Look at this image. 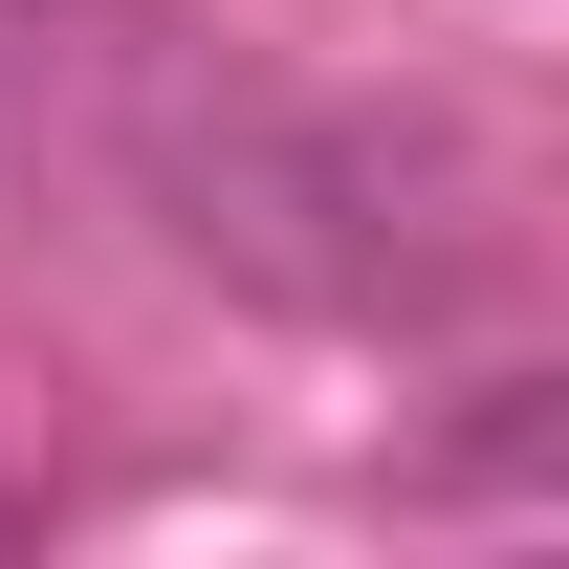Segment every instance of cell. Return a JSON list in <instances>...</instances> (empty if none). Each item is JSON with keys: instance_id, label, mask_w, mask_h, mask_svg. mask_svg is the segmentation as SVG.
I'll list each match as a JSON object with an SVG mask.
<instances>
[{"instance_id": "7a4b0ae2", "label": "cell", "mask_w": 569, "mask_h": 569, "mask_svg": "<svg viewBox=\"0 0 569 569\" xmlns=\"http://www.w3.org/2000/svg\"><path fill=\"white\" fill-rule=\"evenodd\" d=\"M526 482H569V395L548 372H482V417L417 460V503H526Z\"/></svg>"}, {"instance_id": "6da1fadb", "label": "cell", "mask_w": 569, "mask_h": 569, "mask_svg": "<svg viewBox=\"0 0 569 569\" xmlns=\"http://www.w3.org/2000/svg\"><path fill=\"white\" fill-rule=\"evenodd\" d=\"M132 176L176 219V263L284 307V329H460V284L503 263L482 176L438 132H372V110H284V88H153Z\"/></svg>"}]
</instances>
